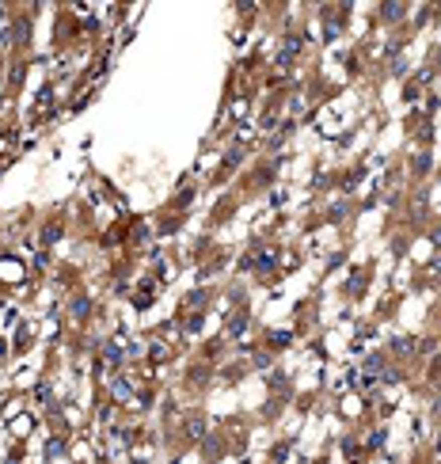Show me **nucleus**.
<instances>
[{"instance_id": "1", "label": "nucleus", "mask_w": 441, "mask_h": 464, "mask_svg": "<svg viewBox=\"0 0 441 464\" xmlns=\"http://www.w3.org/2000/svg\"><path fill=\"white\" fill-rule=\"evenodd\" d=\"M57 236H61V224H50V228L42 232V240H46V244H53V240H57Z\"/></svg>"}, {"instance_id": "2", "label": "nucleus", "mask_w": 441, "mask_h": 464, "mask_svg": "<svg viewBox=\"0 0 441 464\" xmlns=\"http://www.w3.org/2000/svg\"><path fill=\"white\" fill-rule=\"evenodd\" d=\"M72 316H80V320L87 316V301H84V297H80V301H72Z\"/></svg>"}]
</instances>
